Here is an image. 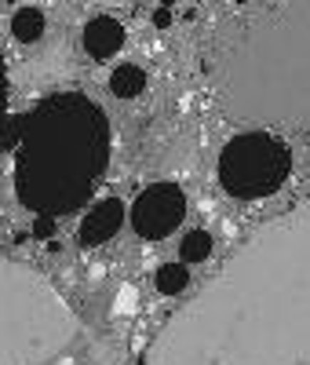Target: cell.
I'll list each match as a JSON object with an SVG mask.
<instances>
[{
  "label": "cell",
  "instance_id": "52a82bcc",
  "mask_svg": "<svg viewBox=\"0 0 310 365\" xmlns=\"http://www.w3.org/2000/svg\"><path fill=\"white\" fill-rule=\"evenodd\" d=\"M124 227V201H117V197H103V201H95L88 208V216L81 220V234H77V241L84 249H99V245H106V241L117 234Z\"/></svg>",
  "mask_w": 310,
  "mask_h": 365
},
{
  "label": "cell",
  "instance_id": "5b68a950",
  "mask_svg": "<svg viewBox=\"0 0 310 365\" xmlns=\"http://www.w3.org/2000/svg\"><path fill=\"white\" fill-rule=\"evenodd\" d=\"M289 168H292L289 146L267 128L234 135L219 154V182L230 197L241 201L277 194L289 179Z\"/></svg>",
  "mask_w": 310,
  "mask_h": 365
},
{
  "label": "cell",
  "instance_id": "ba28073f",
  "mask_svg": "<svg viewBox=\"0 0 310 365\" xmlns=\"http://www.w3.org/2000/svg\"><path fill=\"white\" fill-rule=\"evenodd\" d=\"M81 44L95 63H106V58H113L124 48V26L117 19H110V15H95V19H88L84 34H81Z\"/></svg>",
  "mask_w": 310,
  "mask_h": 365
},
{
  "label": "cell",
  "instance_id": "9a60e30c",
  "mask_svg": "<svg viewBox=\"0 0 310 365\" xmlns=\"http://www.w3.org/2000/svg\"><path fill=\"white\" fill-rule=\"evenodd\" d=\"M230 4H234V8H244V4H252V0H230Z\"/></svg>",
  "mask_w": 310,
  "mask_h": 365
},
{
  "label": "cell",
  "instance_id": "8992f818",
  "mask_svg": "<svg viewBox=\"0 0 310 365\" xmlns=\"http://www.w3.org/2000/svg\"><path fill=\"white\" fill-rule=\"evenodd\" d=\"M186 220V194L175 182H153L132 205V227L143 241H161Z\"/></svg>",
  "mask_w": 310,
  "mask_h": 365
},
{
  "label": "cell",
  "instance_id": "5bb4252c",
  "mask_svg": "<svg viewBox=\"0 0 310 365\" xmlns=\"http://www.w3.org/2000/svg\"><path fill=\"white\" fill-rule=\"evenodd\" d=\"M153 26H157V29H172V8H157V11H153Z\"/></svg>",
  "mask_w": 310,
  "mask_h": 365
},
{
  "label": "cell",
  "instance_id": "3957f363",
  "mask_svg": "<svg viewBox=\"0 0 310 365\" xmlns=\"http://www.w3.org/2000/svg\"><path fill=\"white\" fill-rule=\"evenodd\" d=\"M110 165V117L81 91H58L22 113L11 154V187L37 216H70L99 187Z\"/></svg>",
  "mask_w": 310,
  "mask_h": 365
},
{
  "label": "cell",
  "instance_id": "6da1fadb",
  "mask_svg": "<svg viewBox=\"0 0 310 365\" xmlns=\"http://www.w3.org/2000/svg\"><path fill=\"white\" fill-rule=\"evenodd\" d=\"M146 365H310V197L256 230L165 322Z\"/></svg>",
  "mask_w": 310,
  "mask_h": 365
},
{
  "label": "cell",
  "instance_id": "30bf717a",
  "mask_svg": "<svg viewBox=\"0 0 310 365\" xmlns=\"http://www.w3.org/2000/svg\"><path fill=\"white\" fill-rule=\"evenodd\" d=\"M143 88H146V73L135 63H120L110 73V96H117V99H135V96H143Z\"/></svg>",
  "mask_w": 310,
  "mask_h": 365
},
{
  "label": "cell",
  "instance_id": "8fae6325",
  "mask_svg": "<svg viewBox=\"0 0 310 365\" xmlns=\"http://www.w3.org/2000/svg\"><path fill=\"white\" fill-rule=\"evenodd\" d=\"M153 285H157L161 296H179L186 285H190V263H165L157 270V278H153Z\"/></svg>",
  "mask_w": 310,
  "mask_h": 365
},
{
  "label": "cell",
  "instance_id": "277c9868",
  "mask_svg": "<svg viewBox=\"0 0 310 365\" xmlns=\"http://www.w3.org/2000/svg\"><path fill=\"white\" fill-rule=\"evenodd\" d=\"M77 336V314L44 274L0 263V365H41Z\"/></svg>",
  "mask_w": 310,
  "mask_h": 365
},
{
  "label": "cell",
  "instance_id": "9c48e42d",
  "mask_svg": "<svg viewBox=\"0 0 310 365\" xmlns=\"http://www.w3.org/2000/svg\"><path fill=\"white\" fill-rule=\"evenodd\" d=\"M44 29H48V19H44L41 8H19V11L11 15V34H15V41H22V44H37V41L44 37Z\"/></svg>",
  "mask_w": 310,
  "mask_h": 365
},
{
  "label": "cell",
  "instance_id": "7a4b0ae2",
  "mask_svg": "<svg viewBox=\"0 0 310 365\" xmlns=\"http://www.w3.org/2000/svg\"><path fill=\"white\" fill-rule=\"evenodd\" d=\"M201 73L241 125L310 120V0H252L215 22Z\"/></svg>",
  "mask_w": 310,
  "mask_h": 365
},
{
  "label": "cell",
  "instance_id": "4fadbf2b",
  "mask_svg": "<svg viewBox=\"0 0 310 365\" xmlns=\"http://www.w3.org/2000/svg\"><path fill=\"white\" fill-rule=\"evenodd\" d=\"M51 234H55V216H37V223H33V237L51 241Z\"/></svg>",
  "mask_w": 310,
  "mask_h": 365
},
{
  "label": "cell",
  "instance_id": "2e32d148",
  "mask_svg": "<svg viewBox=\"0 0 310 365\" xmlns=\"http://www.w3.org/2000/svg\"><path fill=\"white\" fill-rule=\"evenodd\" d=\"M175 4V0H161V8H172Z\"/></svg>",
  "mask_w": 310,
  "mask_h": 365
},
{
  "label": "cell",
  "instance_id": "7c38bea8",
  "mask_svg": "<svg viewBox=\"0 0 310 365\" xmlns=\"http://www.w3.org/2000/svg\"><path fill=\"white\" fill-rule=\"evenodd\" d=\"M208 256H212V234L208 230L182 234V241H179V259L182 263H205Z\"/></svg>",
  "mask_w": 310,
  "mask_h": 365
}]
</instances>
